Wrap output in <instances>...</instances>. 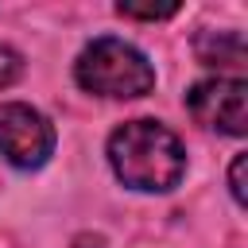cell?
I'll use <instances>...</instances> for the list:
<instances>
[{"mask_svg": "<svg viewBox=\"0 0 248 248\" xmlns=\"http://www.w3.org/2000/svg\"><path fill=\"white\" fill-rule=\"evenodd\" d=\"M108 163L116 178L132 190L163 194L186 174V151L170 128L159 120H128L108 136Z\"/></svg>", "mask_w": 248, "mask_h": 248, "instance_id": "6da1fadb", "label": "cell"}, {"mask_svg": "<svg viewBox=\"0 0 248 248\" xmlns=\"http://www.w3.org/2000/svg\"><path fill=\"white\" fill-rule=\"evenodd\" d=\"M78 85L97 93V97H116V101H128V97H143L151 93L155 85V70L151 62L124 39H93L81 54H78Z\"/></svg>", "mask_w": 248, "mask_h": 248, "instance_id": "7a4b0ae2", "label": "cell"}, {"mask_svg": "<svg viewBox=\"0 0 248 248\" xmlns=\"http://www.w3.org/2000/svg\"><path fill=\"white\" fill-rule=\"evenodd\" d=\"M50 151H54V128L39 108L19 101L0 105V155L12 167H23V170L43 167Z\"/></svg>", "mask_w": 248, "mask_h": 248, "instance_id": "3957f363", "label": "cell"}, {"mask_svg": "<svg viewBox=\"0 0 248 248\" xmlns=\"http://www.w3.org/2000/svg\"><path fill=\"white\" fill-rule=\"evenodd\" d=\"M186 105L198 124L217 128L225 136H244L248 132V85L240 78H209L198 81L186 93Z\"/></svg>", "mask_w": 248, "mask_h": 248, "instance_id": "277c9868", "label": "cell"}, {"mask_svg": "<svg viewBox=\"0 0 248 248\" xmlns=\"http://www.w3.org/2000/svg\"><path fill=\"white\" fill-rule=\"evenodd\" d=\"M205 66H244V35L240 31H205L194 43Z\"/></svg>", "mask_w": 248, "mask_h": 248, "instance_id": "5b68a950", "label": "cell"}, {"mask_svg": "<svg viewBox=\"0 0 248 248\" xmlns=\"http://www.w3.org/2000/svg\"><path fill=\"white\" fill-rule=\"evenodd\" d=\"M19 74H23V58L12 46H0V89H8Z\"/></svg>", "mask_w": 248, "mask_h": 248, "instance_id": "8992f818", "label": "cell"}, {"mask_svg": "<svg viewBox=\"0 0 248 248\" xmlns=\"http://www.w3.org/2000/svg\"><path fill=\"white\" fill-rule=\"evenodd\" d=\"M116 12L128 16V19H170V16L178 12V4H163V8H132V4H116Z\"/></svg>", "mask_w": 248, "mask_h": 248, "instance_id": "52a82bcc", "label": "cell"}, {"mask_svg": "<svg viewBox=\"0 0 248 248\" xmlns=\"http://www.w3.org/2000/svg\"><path fill=\"white\" fill-rule=\"evenodd\" d=\"M244 167H248V155H236V159H232V167H229V186H232L236 205H244V202H248V190H244Z\"/></svg>", "mask_w": 248, "mask_h": 248, "instance_id": "ba28073f", "label": "cell"}, {"mask_svg": "<svg viewBox=\"0 0 248 248\" xmlns=\"http://www.w3.org/2000/svg\"><path fill=\"white\" fill-rule=\"evenodd\" d=\"M70 248H108V244H105V236H97V232H81Z\"/></svg>", "mask_w": 248, "mask_h": 248, "instance_id": "9c48e42d", "label": "cell"}]
</instances>
